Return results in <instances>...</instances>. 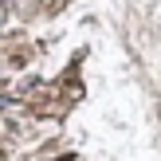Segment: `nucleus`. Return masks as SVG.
Returning a JSON list of instances; mask_svg holds the SVG:
<instances>
[{"label": "nucleus", "mask_w": 161, "mask_h": 161, "mask_svg": "<svg viewBox=\"0 0 161 161\" xmlns=\"http://www.w3.org/2000/svg\"><path fill=\"white\" fill-rule=\"evenodd\" d=\"M4 16H8V12H4V0H0V24H4Z\"/></svg>", "instance_id": "1"}]
</instances>
